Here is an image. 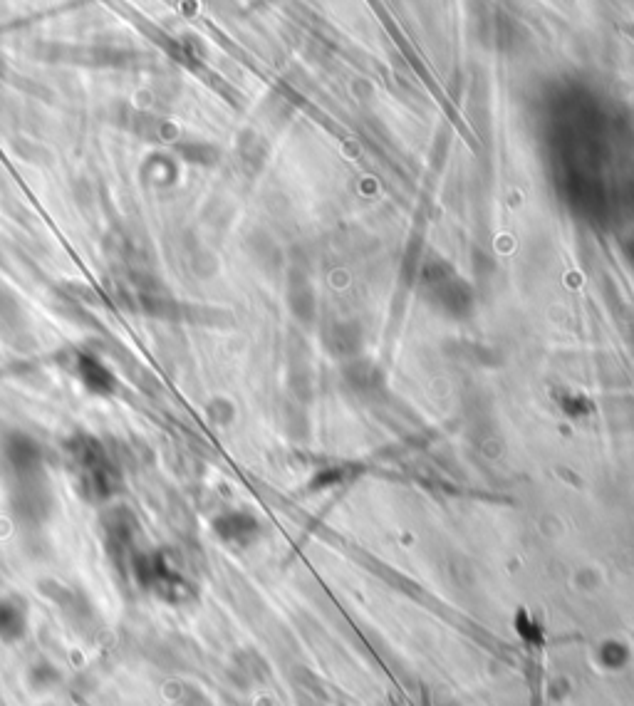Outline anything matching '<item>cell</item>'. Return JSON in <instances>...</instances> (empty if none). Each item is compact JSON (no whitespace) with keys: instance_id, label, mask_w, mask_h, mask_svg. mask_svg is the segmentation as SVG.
<instances>
[{"instance_id":"6da1fadb","label":"cell","mask_w":634,"mask_h":706,"mask_svg":"<svg viewBox=\"0 0 634 706\" xmlns=\"http://www.w3.org/2000/svg\"><path fill=\"white\" fill-rule=\"evenodd\" d=\"M3 461L18 516L28 521H43L50 508V489L40 446L25 434L8 436L3 441Z\"/></svg>"},{"instance_id":"3957f363","label":"cell","mask_w":634,"mask_h":706,"mask_svg":"<svg viewBox=\"0 0 634 706\" xmlns=\"http://www.w3.org/2000/svg\"><path fill=\"white\" fill-rule=\"evenodd\" d=\"M75 375H77V380L90 389V392L107 394L114 389L112 372H109L107 367L97 360V357L85 355V352L75 355Z\"/></svg>"},{"instance_id":"7a4b0ae2","label":"cell","mask_w":634,"mask_h":706,"mask_svg":"<svg viewBox=\"0 0 634 706\" xmlns=\"http://www.w3.org/2000/svg\"><path fill=\"white\" fill-rule=\"evenodd\" d=\"M70 471L75 476L77 491L87 501H107L119 489V469L95 439H75L70 446Z\"/></svg>"},{"instance_id":"277c9868","label":"cell","mask_w":634,"mask_h":706,"mask_svg":"<svg viewBox=\"0 0 634 706\" xmlns=\"http://www.w3.org/2000/svg\"><path fill=\"white\" fill-rule=\"evenodd\" d=\"M28 630V612L18 600H0V637L8 642L20 640Z\"/></svg>"}]
</instances>
